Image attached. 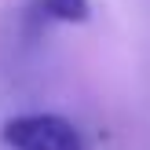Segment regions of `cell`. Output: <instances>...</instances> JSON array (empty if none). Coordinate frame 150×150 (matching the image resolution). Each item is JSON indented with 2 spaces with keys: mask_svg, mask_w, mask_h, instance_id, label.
Segmentation results:
<instances>
[{
  "mask_svg": "<svg viewBox=\"0 0 150 150\" xmlns=\"http://www.w3.org/2000/svg\"><path fill=\"white\" fill-rule=\"evenodd\" d=\"M0 136L11 150H88L81 128L59 114H18L4 121Z\"/></svg>",
  "mask_w": 150,
  "mask_h": 150,
  "instance_id": "1",
  "label": "cell"
},
{
  "mask_svg": "<svg viewBox=\"0 0 150 150\" xmlns=\"http://www.w3.org/2000/svg\"><path fill=\"white\" fill-rule=\"evenodd\" d=\"M29 11H33V18H44V22L81 26L92 18V0H29Z\"/></svg>",
  "mask_w": 150,
  "mask_h": 150,
  "instance_id": "2",
  "label": "cell"
}]
</instances>
